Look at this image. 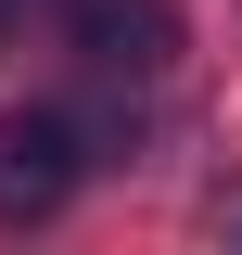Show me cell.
Returning <instances> with one entry per match:
<instances>
[{
	"label": "cell",
	"mask_w": 242,
	"mask_h": 255,
	"mask_svg": "<svg viewBox=\"0 0 242 255\" xmlns=\"http://www.w3.org/2000/svg\"><path fill=\"white\" fill-rule=\"evenodd\" d=\"M0 38H13V0H0Z\"/></svg>",
	"instance_id": "3"
},
{
	"label": "cell",
	"mask_w": 242,
	"mask_h": 255,
	"mask_svg": "<svg viewBox=\"0 0 242 255\" xmlns=\"http://www.w3.org/2000/svg\"><path fill=\"white\" fill-rule=\"evenodd\" d=\"M64 191H77V128L64 115H0V217L26 230V217H51Z\"/></svg>",
	"instance_id": "1"
},
{
	"label": "cell",
	"mask_w": 242,
	"mask_h": 255,
	"mask_svg": "<svg viewBox=\"0 0 242 255\" xmlns=\"http://www.w3.org/2000/svg\"><path fill=\"white\" fill-rule=\"evenodd\" d=\"M77 51L115 64V77H153V64L179 51V13L166 0H77Z\"/></svg>",
	"instance_id": "2"
}]
</instances>
